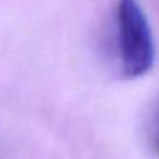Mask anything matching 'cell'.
I'll list each match as a JSON object with an SVG mask.
<instances>
[{
	"mask_svg": "<svg viewBox=\"0 0 159 159\" xmlns=\"http://www.w3.org/2000/svg\"><path fill=\"white\" fill-rule=\"evenodd\" d=\"M115 26L121 74L127 79L145 75L154 65L156 48L151 24L137 0H118Z\"/></svg>",
	"mask_w": 159,
	"mask_h": 159,
	"instance_id": "cell-1",
	"label": "cell"
},
{
	"mask_svg": "<svg viewBox=\"0 0 159 159\" xmlns=\"http://www.w3.org/2000/svg\"><path fill=\"white\" fill-rule=\"evenodd\" d=\"M156 152L159 154V132H157V137H156Z\"/></svg>",
	"mask_w": 159,
	"mask_h": 159,
	"instance_id": "cell-2",
	"label": "cell"
}]
</instances>
